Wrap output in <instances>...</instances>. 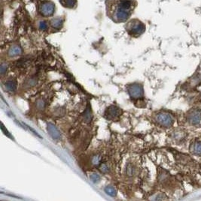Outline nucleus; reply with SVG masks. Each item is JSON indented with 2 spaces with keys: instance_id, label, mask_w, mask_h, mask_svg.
Instances as JSON below:
<instances>
[{
  "instance_id": "nucleus-1",
  "label": "nucleus",
  "mask_w": 201,
  "mask_h": 201,
  "mask_svg": "<svg viewBox=\"0 0 201 201\" xmlns=\"http://www.w3.org/2000/svg\"><path fill=\"white\" fill-rule=\"evenodd\" d=\"M106 15L116 23L130 20L137 6V0H106Z\"/></svg>"
},
{
  "instance_id": "nucleus-2",
  "label": "nucleus",
  "mask_w": 201,
  "mask_h": 201,
  "mask_svg": "<svg viewBox=\"0 0 201 201\" xmlns=\"http://www.w3.org/2000/svg\"><path fill=\"white\" fill-rule=\"evenodd\" d=\"M124 28L128 34L132 37H139L146 31L145 23L137 18H133L127 21Z\"/></svg>"
},
{
  "instance_id": "nucleus-3",
  "label": "nucleus",
  "mask_w": 201,
  "mask_h": 201,
  "mask_svg": "<svg viewBox=\"0 0 201 201\" xmlns=\"http://www.w3.org/2000/svg\"><path fill=\"white\" fill-rule=\"evenodd\" d=\"M56 6L51 0H41L38 3L37 11L42 18H50L54 15Z\"/></svg>"
},
{
  "instance_id": "nucleus-4",
  "label": "nucleus",
  "mask_w": 201,
  "mask_h": 201,
  "mask_svg": "<svg viewBox=\"0 0 201 201\" xmlns=\"http://www.w3.org/2000/svg\"><path fill=\"white\" fill-rule=\"evenodd\" d=\"M127 91L130 97H131L132 99H138L143 97V88L142 87V85H140L139 84H137V83L129 85L127 88Z\"/></svg>"
},
{
  "instance_id": "nucleus-5",
  "label": "nucleus",
  "mask_w": 201,
  "mask_h": 201,
  "mask_svg": "<svg viewBox=\"0 0 201 201\" xmlns=\"http://www.w3.org/2000/svg\"><path fill=\"white\" fill-rule=\"evenodd\" d=\"M157 121L165 127H170L172 124V118L167 112H160L157 115Z\"/></svg>"
},
{
  "instance_id": "nucleus-6",
  "label": "nucleus",
  "mask_w": 201,
  "mask_h": 201,
  "mask_svg": "<svg viewBox=\"0 0 201 201\" xmlns=\"http://www.w3.org/2000/svg\"><path fill=\"white\" fill-rule=\"evenodd\" d=\"M120 115V109L115 106H111L106 109L105 112V117L109 120H114L118 118Z\"/></svg>"
},
{
  "instance_id": "nucleus-7",
  "label": "nucleus",
  "mask_w": 201,
  "mask_h": 201,
  "mask_svg": "<svg viewBox=\"0 0 201 201\" xmlns=\"http://www.w3.org/2000/svg\"><path fill=\"white\" fill-rule=\"evenodd\" d=\"M201 120V113L197 110L190 111L188 115V120L192 125H197Z\"/></svg>"
},
{
  "instance_id": "nucleus-8",
  "label": "nucleus",
  "mask_w": 201,
  "mask_h": 201,
  "mask_svg": "<svg viewBox=\"0 0 201 201\" xmlns=\"http://www.w3.org/2000/svg\"><path fill=\"white\" fill-rule=\"evenodd\" d=\"M64 23V18L63 17H56V18H51L49 20V26L52 29L55 30H60L62 29Z\"/></svg>"
},
{
  "instance_id": "nucleus-9",
  "label": "nucleus",
  "mask_w": 201,
  "mask_h": 201,
  "mask_svg": "<svg viewBox=\"0 0 201 201\" xmlns=\"http://www.w3.org/2000/svg\"><path fill=\"white\" fill-rule=\"evenodd\" d=\"M47 130H48V132L50 137H52L54 139H60V137H61V135H60V133L59 132L57 128L56 127L55 125H54L51 123L48 124Z\"/></svg>"
},
{
  "instance_id": "nucleus-10",
  "label": "nucleus",
  "mask_w": 201,
  "mask_h": 201,
  "mask_svg": "<svg viewBox=\"0 0 201 201\" xmlns=\"http://www.w3.org/2000/svg\"><path fill=\"white\" fill-rule=\"evenodd\" d=\"M59 2L63 8L68 9L76 8L78 5V0H59Z\"/></svg>"
},
{
  "instance_id": "nucleus-11",
  "label": "nucleus",
  "mask_w": 201,
  "mask_h": 201,
  "mask_svg": "<svg viewBox=\"0 0 201 201\" xmlns=\"http://www.w3.org/2000/svg\"><path fill=\"white\" fill-rule=\"evenodd\" d=\"M22 53V49L19 45H12V46L9 48L8 51V54L9 57H18V56H20Z\"/></svg>"
},
{
  "instance_id": "nucleus-12",
  "label": "nucleus",
  "mask_w": 201,
  "mask_h": 201,
  "mask_svg": "<svg viewBox=\"0 0 201 201\" xmlns=\"http://www.w3.org/2000/svg\"><path fill=\"white\" fill-rule=\"evenodd\" d=\"M6 90L9 92H15L17 88V82L14 79H9L5 84Z\"/></svg>"
},
{
  "instance_id": "nucleus-13",
  "label": "nucleus",
  "mask_w": 201,
  "mask_h": 201,
  "mask_svg": "<svg viewBox=\"0 0 201 201\" xmlns=\"http://www.w3.org/2000/svg\"><path fill=\"white\" fill-rule=\"evenodd\" d=\"M38 27L40 30L47 31L48 29L49 23H48L45 20H40L38 22Z\"/></svg>"
},
{
  "instance_id": "nucleus-14",
  "label": "nucleus",
  "mask_w": 201,
  "mask_h": 201,
  "mask_svg": "<svg viewBox=\"0 0 201 201\" xmlns=\"http://www.w3.org/2000/svg\"><path fill=\"white\" fill-rule=\"evenodd\" d=\"M193 153L194 155L201 156V142H197L194 144L192 147Z\"/></svg>"
},
{
  "instance_id": "nucleus-15",
  "label": "nucleus",
  "mask_w": 201,
  "mask_h": 201,
  "mask_svg": "<svg viewBox=\"0 0 201 201\" xmlns=\"http://www.w3.org/2000/svg\"><path fill=\"white\" fill-rule=\"evenodd\" d=\"M105 192L108 195L111 196V197H115V196H116L117 194L115 188L111 185H108V186H106L105 188Z\"/></svg>"
},
{
  "instance_id": "nucleus-16",
  "label": "nucleus",
  "mask_w": 201,
  "mask_h": 201,
  "mask_svg": "<svg viewBox=\"0 0 201 201\" xmlns=\"http://www.w3.org/2000/svg\"><path fill=\"white\" fill-rule=\"evenodd\" d=\"M92 118V115H91V111H90V109L89 106H88L86 111L85 112V115H84V119L86 122H90Z\"/></svg>"
},
{
  "instance_id": "nucleus-17",
  "label": "nucleus",
  "mask_w": 201,
  "mask_h": 201,
  "mask_svg": "<svg viewBox=\"0 0 201 201\" xmlns=\"http://www.w3.org/2000/svg\"><path fill=\"white\" fill-rule=\"evenodd\" d=\"M127 173L129 176H132L135 174V168L131 164H128L127 167Z\"/></svg>"
},
{
  "instance_id": "nucleus-18",
  "label": "nucleus",
  "mask_w": 201,
  "mask_h": 201,
  "mask_svg": "<svg viewBox=\"0 0 201 201\" xmlns=\"http://www.w3.org/2000/svg\"><path fill=\"white\" fill-rule=\"evenodd\" d=\"M99 169H100L101 172H104V173H106V172H108L109 171V168L108 165L107 164H106V163H101V164H99Z\"/></svg>"
},
{
  "instance_id": "nucleus-19",
  "label": "nucleus",
  "mask_w": 201,
  "mask_h": 201,
  "mask_svg": "<svg viewBox=\"0 0 201 201\" xmlns=\"http://www.w3.org/2000/svg\"><path fill=\"white\" fill-rule=\"evenodd\" d=\"M100 158H99V155H95L92 158V163L95 166L99 165L100 164Z\"/></svg>"
},
{
  "instance_id": "nucleus-20",
  "label": "nucleus",
  "mask_w": 201,
  "mask_h": 201,
  "mask_svg": "<svg viewBox=\"0 0 201 201\" xmlns=\"http://www.w3.org/2000/svg\"><path fill=\"white\" fill-rule=\"evenodd\" d=\"M90 179L94 182V183H97V182L99 181V180H100V177H99V175L97 174V173H93V174H92L91 176H90Z\"/></svg>"
},
{
  "instance_id": "nucleus-21",
  "label": "nucleus",
  "mask_w": 201,
  "mask_h": 201,
  "mask_svg": "<svg viewBox=\"0 0 201 201\" xmlns=\"http://www.w3.org/2000/svg\"><path fill=\"white\" fill-rule=\"evenodd\" d=\"M36 83H37V81H36V80L35 78H29L28 79L27 81V82H26V85H27V87H32V86H34L35 85H36Z\"/></svg>"
},
{
  "instance_id": "nucleus-22",
  "label": "nucleus",
  "mask_w": 201,
  "mask_h": 201,
  "mask_svg": "<svg viewBox=\"0 0 201 201\" xmlns=\"http://www.w3.org/2000/svg\"><path fill=\"white\" fill-rule=\"evenodd\" d=\"M36 106H37V108L39 109H43L45 106V102L42 99H39L36 102Z\"/></svg>"
},
{
  "instance_id": "nucleus-23",
  "label": "nucleus",
  "mask_w": 201,
  "mask_h": 201,
  "mask_svg": "<svg viewBox=\"0 0 201 201\" xmlns=\"http://www.w3.org/2000/svg\"><path fill=\"white\" fill-rule=\"evenodd\" d=\"M7 69H8L7 65L2 63V64H1V67H0V73H1V75H2V76H3L4 74L6 73V72H7Z\"/></svg>"
},
{
  "instance_id": "nucleus-24",
  "label": "nucleus",
  "mask_w": 201,
  "mask_h": 201,
  "mask_svg": "<svg viewBox=\"0 0 201 201\" xmlns=\"http://www.w3.org/2000/svg\"><path fill=\"white\" fill-rule=\"evenodd\" d=\"M1 127H2V130L4 132V133H6V136H8V137H10V138H11V139H13L12 137H11V136H10V133H9L8 132L7 130H6V128H5V127H4V125H3V124H2H2H1Z\"/></svg>"
}]
</instances>
